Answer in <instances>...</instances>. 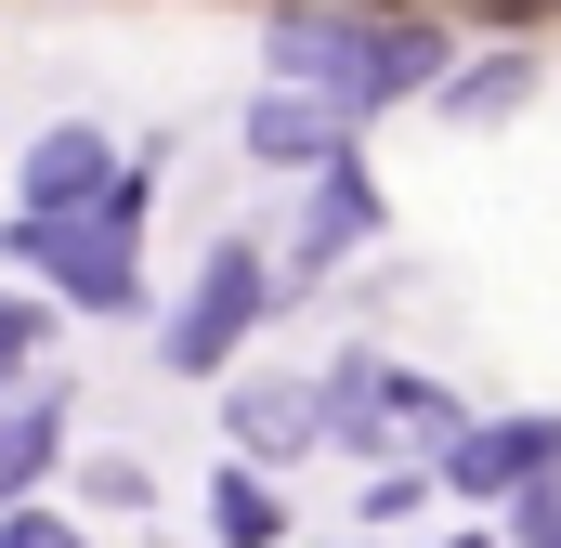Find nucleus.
Segmentation results:
<instances>
[{
	"label": "nucleus",
	"instance_id": "4468645a",
	"mask_svg": "<svg viewBox=\"0 0 561 548\" xmlns=\"http://www.w3.org/2000/svg\"><path fill=\"white\" fill-rule=\"evenodd\" d=\"M0 548H79V523H53V510H0Z\"/></svg>",
	"mask_w": 561,
	"mask_h": 548
},
{
	"label": "nucleus",
	"instance_id": "2eb2a0df",
	"mask_svg": "<svg viewBox=\"0 0 561 548\" xmlns=\"http://www.w3.org/2000/svg\"><path fill=\"white\" fill-rule=\"evenodd\" d=\"M444 548H483V536H444Z\"/></svg>",
	"mask_w": 561,
	"mask_h": 548
},
{
	"label": "nucleus",
	"instance_id": "9d476101",
	"mask_svg": "<svg viewBox=\"0 0 561 548\" xmlns=\"http://www.w3.org/2000/svg\"><path fill=\"white\" fill-rule=\"evenodd\" d=\"M39 470H53V418H39V406H13V418H0V496H26Z\"/></svg>",
	"mask_w": 561,
	"mask_h": 548
},
{
	"label": "nucleus",
	"instance_id": "9b49d317",
	"mask_svg": "<svg viewBox=\"0 0 561 548\" xmlns=\"http://www.w3.org/2000/svg\"><path fill=\"white\" fill-rule=\"evenodd\" d=\"M523 92H536V66H523V53H510V66H470V79H457V92H444V105H457V118H510V105H523Z\"/></svg>",
	"mask_w": 561,
	"mask_h": 548
},
{
	"label": "nucleus",
	"instance_id": "f03ea898",
	"mask_svg": "<svg viewBox=\"0 0 561 548\" xmlns=\"http://www.w3.org/2000/svg\"><path fill=\"white\" fill-rule=\"evenodd\" d=\"M131 183H118V196H105V209H66V222H53V274H66V287H79V300H105V313H118V300H131L144 287V249H131Z\"/></svg>",
	"mask_w": 561,
	"mask_h": 548
},
{
	"label": "nucleus",
	"instance_id": "f8f14e48",
	"mask_svg": "<svg viewBox=\"0 0 561 548\" xmlns=\"http://www.w3.org/2000/svg\"><path fill=\"white\" fill-rule=\"evenodd\" d=\"M262 536H275V496L236 470V483H222V548H262Z\"/></svg>",
	"mask_w": 561,
	"mask_h": 548
},
{
	"label": "nucleus",
	"instance_id": "20e7f679",
	"mask_svg": "<svg viewBox=\"0 0 561 548\" xmlns=\"http://www.w3.org/2000/svg\"><path fill=\"white\" fill-rule=\"evenodd\" d=\"M249 144H262V157H275V170H300V157H313V170H340V157H353V118H340V105H327V92H262V105H249Z\"/></svg>",
	"mask_w": 561,
	"mask_h": 548
},
{
	"label": "nucleus",
	"instance_id": "1a4fd4ad",
	"mask_svg": "<svg viewBox=\"0 0 561 548\" xmlns=\"http://www.w3.org/2000/svg\"><path fill=\"white\" fill-rule=\"evenodd\" d=\"M510 496H523V510H510V536H523V548H561V444L510 483Z\"/></svg>",
	"mask_w": 561,
	"mask_h": 548
},
{
	"label": "nucleus",
	"instance_id": "0eeeda50",
	"mask_svg": "<svg viewBox=\"0 0 561 548\" xmlns=\"http://www.w3.org/2000/svg\"><path fill=\"white\" fill-rule=\"evenodd\" d=\"M549 444H561V418H510V431H483V444H457L444 470H457L470 496H496V483H523V470H536Z\"/></svg>",
	"mask_w": 561,
	"mask_h": 548
},
{
	"label": "nucleus",
	"instance_id": "f257e3e1",
	"mask_svg": "<svg viewBox=\"0 0 561 548\" xmlns=\"http://www.w3.org/2000/svg\"><path fill=\"white\" fill-rule=\"evenodd\" d=\"M275 79L327 92V105H392V92L444 79V39L431 26H366V13H275Z\"/></svg>",
	"mask_w": 561,
	"mask_h": 548
},
{
	"label": "nucleus",
	"instance_id": "ddd939ff",
	"mask_svg": "<svg viewBox=\"0 0 561 548\" xmlns=\"http://www.w3.org/2000/svg\"><path fill=\"white\" fill-rule=\"evenodd\" d=\"M26 353H39V300H13V287H0V379H13Z\"/></svg>",
	"mask_w": 561,
	"mask_h": 548
},
{
	"label": "nucleus",
	"instance_id": "dca6fc26",
	"mask_svg": "<svg viewBox=\"0 0 561 548\" xmlns=\"http://www.w3.org/2000/svg\"><path fill=\"white\" fill-rule=\"evenodd\" d=\"M510 13H523V0H510Z\"/></svg>",
	"mask_w": 561,
	"mask_h": 548
},
{
	"label": "nucleus",
	"instance_id": "423d86ee",
	"mask_svg": "<svg viewBox=\"0 0 561 548\" xmlns=\"http://www.w3.org/2000/svg\"><path fill=\"white\" fill-rule=\"evenodd\" d=\"M366 222H379V183L340 157V170H327V196H313V222H300V287H313L327 262H353V249H366Z\"/></svg>",
	"mask_w": 561,
	"mask_h": 548
},
{
	"label": "nucleus",
	"instance_id": "6e6552de",
	"mask_svg": "<svg viewBox=\"0 0 561 548\" xmlns=\"http://www.w3.org/2000/svg\"><path fill=\"white\" fill-rule=\"evenodd\" d=\"M236 431H249L262 457H287V444H313V431H327V406H313V392H287V379H249V392H236Z\"/></svg>",
	"mask_w": 561,
	"mask_h": 548
},
{
	"label": "nucleus",
	"instance_id": "7ed1b4c3",
	"mask_svg": "<svg viewBox=\"0 0 561 548\" xmlns=\"http://www.w3.org/2000/svg\"><path fill=\"white\" fill-rule=\"evenodd\" d=\"M249 313H262V262H249V249H209L196 300H183V327H170V366H183V379H209V366L249 340Z\"/></svg>",
	"mask_w": 561,
	"mask_h": 548
},
{
	"label": "nucleus",
	"instance_id": "39448f33",
	"mask_svg": "<svg viewBox=\"0 0 561 548\" xmlns=\"http://www.w3.org/2000/svg\"><path fill=\"white\" fill-rule=\"evenodd\" d=\"M105 196H118L105 132H39V157H26V209H39V222H66V209H105Z\"/></svg>",
	"mask_w": 561,
	"mask_h": 548
}]
</instances>
